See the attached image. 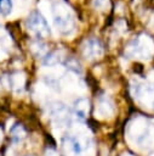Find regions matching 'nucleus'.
I'll return each mask as SVG.
<instances>
[{
    "mask_svg": "<svg viewBox=\"0 0 154 156\" xmlns=\"http://www.w3.org/2000/svg\"><path fill=\"white\" fill-rule=\"evenodd\" d=\"M53 23L59 30V33L64 35H69L75 28L74 16L68 5L64 2H57L53 6Z\"/></svg>",
    "mask_w": 154,
    "mask_h": 156,
    "instance_id": "obj_1",
    "label": "nucleus"
},
{
    "mask_svg": "<svg viewBox=\"0 0 154 156\" xmlns=\"http://www.w3.org/2000/svg\"><path fill=\"white\" fill-rule=\"evenodd\" d=\"M27 26H28L29 30L36 38H39V39L47 38L51 34L49 23L46 22V20L44 18V16L40 12H38V11H34V12H32L29 15L28 21H27Z\"/></svg>",
    "mask_w": 154,
    "mask_h": 156,
    "instance_id": "obj_2",
    "label": "nucleus"
},
{
    "mask_svg": "<svg viewBox=\"0 0 154 156\" xmlns=\"http://www.w3.org/2000/svg\"><path fill=\"white\" fill-rule=\"evenodd\" d=\"M152 48L153 44L150 41V39L148 37H142V38H137L135 39L127 49V52L132 56H141V57H146L149 56L152 54Z\"/></svg>",
    "mask_w": 154,
    "mask_h": 156,
    "instance_id": "obj_3",
    "label": "nucleus"
},
{
    "mask_svg": "<svg viewBox=\"0 0 154 156\" xmlns=\"http://www.w3.org/2000/svg\"><path fill=\"white\" fill-rule=\"evenodd\" d=\"M82 54L85 57L92 60V58H97L103 54V46L99 43V40L97 39H90L84 44L82 48Z\"/></svg>",
    "mask_w": 154,
    "mask_h": 156,
    "instance_id": "obj_4",
    "label": "nucleus"
},
{
    "mask_svg": "<svg viewBox=\"0 0 154 156\" xmlns=\"http://www.w3.org/2000/svg\"><path fill=\"white\" fill-rule=\"evenodd\" d=\"M90 111V101L86 98H80L74 102V112L78 118L85 119Z\"/></svg>",
    "mask_w": 154,
    "mask_h": 156,
    "instance_id": "obj_5",
    "label": "nucleus"
},
{
    "mask_svg": "<svg viewBox=\"0 0 154 156\" xmlns=\"http://www.w3.org/2000/svg\"><path fill=\"white\" fill-rule=\"evenodd\" d=\"M69 145H70L72 151L75 155H80L87 147V141L82 140L80 136H70L69 138Z\"/></svg>",
    "mask_w": 154,
    "mask_h": 156,
    "instance_id": "obj_6",
    "label": "nucleus"
},
{
    "mask_svg": "<svg viewBox=\"0 0 154 156\" xmlns=\"http://www.w3.org/2000/svg\"><path fill=\"white\" fill-rule=\"evenodd\" d=\"M50 112H51L52 117H56V118H58V119H64V118H65L67 108H65V106H64L62 102H55V104L51 106Z\"/></svg>",
    "mask_w": 154,
    "mask_h": 156,
    "instance_id": "obj_7",
    "label": "nucleus"
},
{
    "mask_svg": "<svg viewBox=\"0 0 154 156\" xmlns=\"http://www.w3.org/2000/svg\"><path fill=\"white\" fill-rule=\"evenodd\" d=\"M11 138H12V140L15 143L22 141L25 138V130H24V128L22 126H19V124L12 127V129H11Z\"/></svg>",
    "mask_w": 154,
    "mask_h": 156,
    "instance_id": "obj_8",
    "label": "nucleus"
},
{
    "mask_svg": "<svg viewBox=\"0 0 154 156\" xmlns=\"http://www.w3.org/2000/svg\"><path fill=\"white\" fill-rule=\"evenodd\" d=\"M10 85L13 89H22L24 85V76L22 73H15L10 77Z\"/></svg>",
    "mask_w": 154,
    "mask_h": 156,
    "instance_id": "obj_9",
    "label": "nucleus"
},
{
    "mask_svg": "<svg viewBox=\"0 0 154 156\" xmlns=\"http://www.w3.org/2000/svg\"><path fill=\"white\" fill-rule=\"evenodd\" d=\"M59 61H61L59 54L57 51H51V52H49V54L45 55L44 65H46V66H53V65H57Z\"/></svg>",
    "mask_w": 154,
    "mask_h": 156,
    "instance_id": "obj_10",
    "label": "nucleus"
},
{
    "mask_svg": "<svg viewBox=\"0 0 154 156\" xmlns=\"http://www.w3.org/2000/svg\"><path fill=\"white\" fill-rule=\"evenodd\" d=\"M12 11V0H0V13L4 16L10 15Z\"/></svg>",
    "mask_w": 154,
    "mask_h": 156,
    "instance_id": "obj_11",
    "label": "nucleus"
},
{
    "mask_svg": "<svg viewBox=\"0 0 154 156\" xmlns=\"http://www.w3.org/2000/svg\"><path fill=\"white\" fill-rule=\"evenodd\" d=\"M65 66H67L68 69L73 71L74 73H81V66H80V63L75 58H72V57L68 58L65 61Z\"/></svg>",
    "mask_w": 154,
    "mask_h": 156,
    "instance_id": "obj_12",
    "label": "nucleus"
},
{
    "mask_svg": "<svg viewBox=\"0 0 154 156\" xmlns=\"http://www.w3.org/2000/svg\"><path fill=\"white\" fill-rule=\"evenodd\" d=\"M107 1H108V0H93V5H95V7H97V9H103V7L105 6Z\"/></svg>",
    "mask_w": 154,
    "mask_h": 156,
    "instance_id": "obj_13",
    "label": "nucleus"
},
{
    "mask_svg": "<svg viewBox=\"0 0 154 156\" xmlns=\"http://www.w3.org/2000/svg\"><path fill=\"white\" fill-rule=\"evenodd\" d=\"M45 156H59V155H58V152H57L55 149L50 147V149H46V151H45Z\"/></svg>",
    "mask_w": 154,
    "mask_h": 156,
    "instance_id": "obj_14",
    "label": "nucleus"
},
{
    "mask_svg": "<svg viewBox=\"0 0 154 156\" xmlns=\"http://www.w3.org/2000/svg\"><path fill=\"white\" fill-rule=\"evenodd\" d=\"M4 37H5V32H4V29L0 27V40H2Z\"/></svg>",
    "mask_w": 154,
    "mask_h": 156,
    "instance_id": "obj_15",
    "label": "nucleus"
},
{
    "mask_svg": "<svg viewBox=\"0 0 154 156\" xmlns=\"http://www.w3.org/2000/svg\"><path fill=\"white\" fill-rule=\"evenodd\" d=\"M2 140V130H1V128H0V141Z\"/></svg>",
    "mask_w": 154,
    "mask_h": 156,
    "instance_id": "obj_16",
    "label": "nucleus"
}]
</instances>
